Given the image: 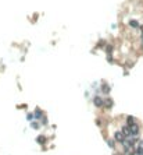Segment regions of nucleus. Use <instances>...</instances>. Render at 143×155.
I'll return each instance as SVG.
<instances>
[{
    "label": "nucleus",
    "instance_id": "1",
    "mask_svg": "<svg viewBox=\"0 0 143 155\" xmlns=\"http://www.w3.org/2000/svg\"><path fill=\"white\" fill-rule=\"evenodd\" d=\"M114 140L117 142H119V144H124L125 140H126V137L124 136L122 131H115V133H114Z\"/></svg>",
    "mask_w": 143,
    "mask_h": 155
},
{
    "label": "nucleus",
    "instance_id": "19",
    "mask_svg": "<svg viewBox=\"0 0 143 155\" xmlns=\"http://www.w3.org/2000/svg\"><path fill=\"white\" fill-rule=\"evenodd\" d=\"M140 41H142V45H143V32L140 34Z\"/></svg>",
    "mask_w": 143,
    "mask_h": 155
},
{
    "label": "nucleus",
    "instance_id": "17",
    "mask_svg": "<svg viewBox=\"0 0 143 155\" xmlns=\"http://www.w3.org/2000/svg\"><path fill=\"white\" fill-rule=\"evenodd\" d=\"M40 120H42V124H47V123H49V120H47V117H42V119H40Z\"/></svg>",
    "mask_w": 143,
    "mask_h": 155
},
{
    "label": "nucleus",
    "instance_id": "8",
    "mask_svg": "<svg viewBox=\"0 0 143 155\" xmlns=\"http://www.w3.org/2000/svg\"><path fill=\"white\" fill-rule=\"evenodd\" d=\"M112 106H114V101H112L111 98H106V99H104V106H103V108H104V109H111Z\"/></svg>",
    "mask_w": 143,
    "mask_h": 155
},
{
    "label": "nucleus",
    "instance_id": "2",
    "mask_svg": "<svg viewBox=\"0 0 143 155\" xmlns=\"http://www.w3.org/2000/svg\"><path fill=\"white\" fill-rule=\"evenodd\" d=\"M129 129H131V133L132 136H139V131H140V127H139V124L136 122L129 124Z\"/></svg>",
    "mask_w": 143,
    "mask_h": 155
},
{
    "label": "nucleus",
    "instance_id": "14",
    "mask_svg": "<svg viewBox=\"0 0 143 155\" xmlns=\"http://www.w3.org/2000/svg\"><path fill=\"white\" fill-rule=\"evenodd\" d=\"M106 52L107 53H112V52H114V46L112 45H106Z\"/></svg>",
    "mask_w": 143,
    "mask_h": 155
},
{
    "label": "nucleus",
    "instance_id": "12",
    "mask_svg": "<svg viewBox=\"0 0 143 155\" xmlns=\"http://www.w3.org/2000/svg\"><path fill=\"white\" fill-rule=\"evenodd\" d=\"M31 127H32V129H35V130L40 129V123L37 122V120H36V122H33V120H32V122H31Z\"/></svg>",
    "mask_w": 143,
    "mask_h": 155
},
{
    "label": "nucleus",
    "instance_id": "4",
    "mask_svg": "<svg viewBox=\"0 0 143 155\" xmlns=\"http://www.w3.org/2000/svg\"><path fill=\"white\" fill-rule=\"evenodd\" d=\"M121 131L124 133V136L128 138V137H131L132 136V133H131V129H129V124H124L122 127H121Z\"/></svg>",
    "mask_w": 143,
    "mask_h": 155
},
{
    "label": "nucleus",
    "instance_id": "9",
    "mask_svg": "<svg viewBox=\"0 0 143 155\" xmlns=\"http://www.w3.org/2000/svg\"><path fill=\"white\" fill-rule=\"evenodd\" d=\"M33 115H35V119H36V120H40V119L44 116V115H43V110L39 109V108H36V109H35V113H33Z\"/></svg>",
    "mask_w": 143,
    "mask_h": 155
},
{
    "label": "nucleus",
    "instance_id": "10",
    "mask_svg": "<svg viewBox=\"0 0 143 155\" xmlns=\"http://www.w3.org/2000/svg\"><path fill=\"white\" fill-rule=\"evenodd\" d=\"M36 142L37 144H40V145H44V144L47 142V137L46 136H37L36 137Z\"/></svg>",
    "mask_w": 143,
    "mask_h": 155
},
{
    "label": "nucleus",
    "instance_id": "3",
    "mask_svg": "<svg viewBox=\"0 0 143 155\" xmlns=\"http://www.w3.org/2000/svg\"><path fill=\"white\" fill-rule=\"evenodd\" d=\"M93 105L96 106V108H103V106H104V99L97 95V97L93 98Z\"/></svg>",
    "mask_w": 143,
    "mask_h": 155
},
{
    "label": "nucleus",
    "instance_id": "6",
    "mask_svg": "<svg viewBox=\"0 0 143 155\" xmlns=\"http://www.w3.org/2000/svg\"><path fill=\"white\" fill-rule=\"evenodd\" d=\"M101 92H103L104 95H108V94L111 92V87L107 84V83H104V81H103V84H101Z\"/></svg>",
    "mask_w": 143,
    "mask_h": 155
},
{
    "label": "nucleus",
    "instance_id": "7",
    "mask_svg": "<svg viewBox=\"0 0 143 155\" xmlns=\"http://www.w3.org/2000/svg\"><path fill=\"white\" fill-rule=\"evenodd\" d=\"M128 25L131 27L132 29H139V28H140V24H139V21H137V20H129Z\"/></svg>",
    "mask_w": 143,
    "mask_h": 155
},
{
    "label": "nucleus",
    "instance_id": "11",
    "mask_svg": "<svg viewBox=\"0 0 143 155\" xmlns=\"http://www.w3.org/2000/svg\"><path fill=\"white\" fill-rule=\"evenodd\" d=\"M106 142H107V145L110 147L111 149H115V140H111V138H106Z\"/></svg>",
    "mask_w": 143,
    "mask_h": 155
},
{
    "label": "nucleus",
    "instance_id": "18",
    "mask_svg": "<svg viewBox=\"0 0 143 155\" xmlns=\"http://www.w3.org/2000/svg\"><path fill=\"white\" fill-rule=\"evenodd\" d=\"M24 108H26V105H19L18 109H24Z\"/></svg>",
    "mask_w": 143,
    "mask_h": 155
},
{
    "label": "nucleus",
    "instance_id": "13",
    "mask_svg": "<svg viewBox=\"0 0 143 155\" xmlns=\"http://www.w3.org/2000/svg\"><path fill=\"white\" fill-rule=\"evenodd\" d=\"M136 120H135V117L133 116H128L126 117V124H132V123H135Z\"/></svg>",
    "mask_w": 143,
    "mask_h": 155
},
{
    "label": "nucleus",
    "instance_id": "5",
    "mask_svg": "<svg viewBox=\"0 0 143 155\" xmlns=\"http://www.w3.org/2000/svg\"><path fill=\"white\" fill-rule=\"evenodd\" d=\"M135 152L136 154H143V140H139L136 142V145H135Z\"/></svg>",
    "mask_w": 143,
    "mask_h": 155
},
{
    "label": "nucleus",
    "instance_id": "15",
    "mask_svg": "<svg viewBox=\"0 0 143 155\" xmlns=\"http://www.w3.org/2000/svg\"><path fill=\"white\" fill-rule=\"evenodd\" d=\"M33 119H35V115H33V113H26V120L32 122Z\"/></svg>",
    "mask_w": 143,
    "mask_h": 155
},
{
    "label": "nucleus",
    "instance_id": "16",
    "mask_svg": "<svg viewBox=\"0 0 143 155\" xmlns=\"http://www.w3.org/2000/svg\"><path fill=\"white\" fill-rule=\"evenodd\" d=\"M107 60H108V63H112L114 60H112V53H107Z\"/></svg>",
    "mask_w": 143,
    "mask_h": 155
}]
</instances>
